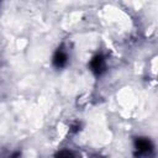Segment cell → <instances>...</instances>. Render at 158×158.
Returning <instances> with one entry per match:
<instances>
[{"label": "cell", "instance_id": "6da1fadb", "mask_svg": "<svg viewBox=\"0 0 158 158\" xmlns=\"http://www.w3.org/2000/svg\"><path fill=\"white\" fill-rule=\"evenodd\" d=\"M90 67L95 74H98V75L102 74L106 69V63H105L104 57L102 56H95L90 62Z\"/></svg>", "mask_w": 158, "mask_h": 158}, {"label": "cell", "instance_id": "7a4b0ae2", "mask_svg": "<svg viewBox=\"0 0 158 158\" xmlns=\"http://www.w3.org/2000/svg\"><path fill=\"white\" fill-rule=\"evenodd\" d=\"M135 147L137 148L138 152H142V153H148V152H151L152 148H153L151 141L147 139V138H142V137H141V138H137V139L135 141Z\"/></svg>", "mask_w": 158, "mask_h": 158}, {"label": "cell", "instance_id": "3957f363", "mask_svg": "<svg viewBox=\"0 0 158 158\" xmlns=\"http://www.w3.org/2000/svg\"><path fill=\"white\" fill-rule=\"evenodd\" d=\"M67 60H68L67 53H65L62 48L58 49V51L56 52L54 57H53V64H54V67H57V68H62V67H64V65L67 64Z\"/></svg>", "mask_w": 158, "mask_h": 158}]
</instances>
